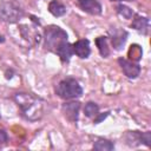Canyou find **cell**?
<instances>
[{
	"label": "cell",
	"mask_w": 151,
	"mask_h": 151,
	"mask_svg": "<svg viewBox=\"0 0 151 151\" xmlns=\"http://www.w3.org/2000/svg\"><path fill=\"white\" fill-rule=\"evenodd\" d=\"M73 48V53H76L79 58H87L90 55V42L87 39H81L78 40L77 42H74V45L72 46Z\"/></svg>",
	"instance_id": "7"
},
{
	"label": "cell",
	"mask_w": 151,
	"mask_h": 151,
	"mask_svg": "<svg viewBox=\"0 0 151 151\" xmlns=\"http://www.w3.org/2000/svg\"><path fill=\"white\" fill-rule=\"evenodd\" d=\"M118 63L123 70V72L125 73L126 77L129 78H136L139 76V72H140V67L134 64L133 61L131 60H127V59H124V58H119L118 59Z\"/></svg>",
	"instance_id": "5"
},
{
	"label": "cell",
	"mask_w": 151,
	"mask_h": 151,
	"mask_svg": "<svg viewBox=\"0 0 151 151\" xmlns=\"http://www.w3.org/2000/svg\"><path fill=\"white\" fill-rule=\"evenodd\" d=\"M98 111H99V106L96 103H92V101L87 103L84 107V113L87 117H96L98 114Z\"/></svg>",
	"instance_id": "15"
},
{
	"label": "cell",
	"mask_w": 151,
	"mask_h": 151,
	"mask_svg": "<svg viewBox=\"0 0 151 151\" xmlns=\"http://www.w3.org/2000/svg\"><path fill=\"white\" fill-rule=\"evenodd\" d=\"M113 147H114V146H113V144H112L111 142L104 140V139L97 140V142L94 143V145H93V149H94V150H99V151H110V150H112Z\"/></svg>",
	"instance_id": "14"
},
{
	"label": "cell",
	"mask_w": 151,
	"mask_h": 151,
	"mask_svg": "<svg viewBox=\"0 0 151 151\" xmlns=\"http://www.w3.org/2000/svg\"><path fill=\"white\" fill-rule=\"evenodd\" d=\"M67 41V34L64 29L58 26H50L45 31V47L50 51L55 52L57 48Z\"/></svg>",
	"instance_id": "3"
},
{
	"label": "cell",
	"mask_w": 151,
	"mask_h": 151,
	"mask_svg": "<svg viewBox=\"0 0 151 151\" xmlns=\"http://www.w3.org/2000/svg\"><path fill=\"white\" fill-rule=\"evenodd\" d=\"M48 11H50L54 17H61V15L65 14L66 7H65L61 2H59V1H57V0H53V1H51L50 5H48Z\"/></svg>",
	"instance_id": "10"
},
{
	"label": "cell",
	"mask_w": 151,
	"mask_h": 151,
	"mask_svg": "<svg viewBox=\"0 0 151 151\" xmlns=\"http://www.w3.org/2000/svg\"><path fill=\"white\" fill-rule=\"evenodd\" d=\"M80 8L90 14H100L101 6L97 0H78Z\"/></svg>",
	"instance_id": "8"
},
{
	"label": "cell",
	"mask_w": 151,
	"mask_h": 151,
	"mask_svg": "<svg viewBox=\"0 0 151 151\" xmlns=\"http://www.w3.org/2000/svg\"><path fill=\"white\" fill-rule=\"evenodd\" d=\"M147 25H149L147 19L144 18V17H139V15H137V17L134 18L133 22H132V27H133L134 29L139 31V32H143V33L146 32Z\"/></svg>",
	"instance_id": "13"
},
{
	"label": "cell",
	"mask_w": 151,
	"mask_h": 151,
	"mask_svg": "<svg viewBox=\"0 0 151 151\" xmlns=\"http://www.w3.org/2000/svg\"><path fill=\"white\" fill-rule=\"evenodd\" d=\"M112 1H119V0H112Z\"/></svg>",
	"instance_id": "21"
},
{
	"label": "cell",
	"mask_w": 151,
	"mask_h": 151,
	"mask_svg": "<svg viewBox=\"0 0 151 151\" xmlns=\"http://www.w3.org/2000/svg\"><path fill=\"white\" fill-rule=\"evenodd\" d=\"M55 53L60 57V59H61L63 61H68L70 58H71V55H72V53H73V48H72V46H71L67 41H65V42H63V44L57 48Z\"/></svg>",
	"instance_id": "9"
},
{
	"label": "cell",
	"mask_w": 151,
	"mask_h": 151,
	"mask_svg": "<svg viewBox=\"0 0 151 151\" xmlns=\"http://www.w3.org/2000/svg\"><path fill=\"white\" fill-rule=\"evenodd\" d=\"M55 92L63 99H73V98H78L81 96L83 88L76 79L66 78L57 85Z\"/></svg>",
	"instance_id": "2"
},
{
	"label": "cell",
	"mask_w": 151,
	"mask_h": 151,
	"mask_svg": "<svg viewBox=\"0 0 151 151\" xmlns=\"http://www.w3.org/2000/svg\"><path fill=\"white\" fill-rule=\"evenodd\" d=\"M129 57H131L132 60H139L142 57V48L138 45H132L129 51Z\"/></svg>",
	"instance_id": "17"
},
{
	"label": "cell",
	"mask_w": 151,
	"mask_h": 151,
	"mask_svg": "<svg viewBox=\"0 0 151 151\" xmlns=\"http://www.w3.org/2000/svg\"><path fill=\"white\" fill-rule=\"evenodd\" d=\"M7 140V134L4 130H0V144L1 143H5Z\"/></svg>",
	"instance_id": "18"
},
{
	"label": "cell",
	"mask_w": 151,
	"mask_h": 151,
	"mask_svg": "<svg viewBox=\"0 0 151 151\" xmlns=\"http://www.w3.org/2000/svg\"><path fill=\"white\" fill-rule=\"evenodd\" d=\"M126 37H127V33L125 31H116L112 35V45L114 46V48L119 50L125 44Z\"/></svg>",
	"instance_id": "11"
},
{
	"label": "cell",
	"mask_w": 151,
	"mask_h": 151,
	"mask_svg": "<svg viewBox=\"0 0 151 151\" xmlns=\"http://www.w3.org/2000/svg\"><path fill=\"white\" fill-rule=\"evenodd\" d=\"M14 99L27 119L37 120L41 118L44 112V101L40 98L31 93H17Z\"/></svg>",
	"instance_id": "1"
},
{
	"label": "cell",
	"mask_w": 151,
	"mask_h": 151,
	"mask_svg": "<svg viewBox=\"0 0 151 151\" xmlns=\"http://www.w3.org/2000/svg\"><path fill=\"white\" fill-rule=\"evenodd\" d=\"M79 103L78 101H71L66 103L63 106V112L64 116L70 120V122H76L78 119V112H79Z\"/></svg>",
	"instance_id": "6"
},
{
	"label": "cell",
	"mask_w": 151,
	"mask_h": 151,
	"mask_svg": "<svg viewBox=\"0 0 151 151\" xmlns=\"http://www.w3.org/2000/svg\"><path fill=\"white\" fill-rule=\"evenodd\" d=\"M0 14H1V18L5 21L14 22L22 15V12H21L20 7L17 4L12 2V1H6L1 5Z\"/></svg>",
	"instance_id": "4"
},
{
	"label": "cell",
	"mask_w": 151,
	"mask_h": 151,
	"mask_svg": "<svg viewBox=\"0 0 151 151\" xmlns=\"http://www.w3.org/2000/svg\"><path fill=\"white\" fill-rule=\"evenodd\" d=\"M4 41H5V38L2 35H0V42H4Z\"/></svg>",
	"instance_id": "20"
},
{
	"label": "cell",
	"mask_w": 151,
	"mask_h": 151,
	"mask_svg": "<svg viewBox=\"0 0 151 151\" xmlns=\"http://www.w3.org/2000/svg\"><path fill=\"white\" fill-rule=\"evenodd\" d=\"M117 12L120 17L125 18V19H131L132 15H133V12L131 8H129L127 6H124V5H119L117 7Z\"/></svg>",
	"instance_id": "16"
},
{
	"label": "cell",
	"mask_w": 151,
	"mask_h": 151,
	"mask_svg": "<svg viewBox=\"0 0 151 151\" xmlns=\"http://www.w3.org/2000/svg\"><path fill=\"white\" fill-rule=\"evenodd\" d=\"M96 45L99 50V53L101 57L106 58L109 54H110V50H109V46H107V40L105 37H99L96 39Z\"/></svg>",
	"instance_id": "12"
},
{
	"label": "cell",
	"mask_w": 151,
	"mask_h": 151,
	"mask_svg": "<svg viewBox=\"0 0 151 151\" xmlns=\"http://www.w3.org/2000/svg\"><path fill=\"white\" fill-rule=\"evenodd\" d=\"M106 116H107V112H106L105 114H101V116H99L97 119H94V123H99V122H100V120H103V119H104Z\"/></svg>",
	"instance_id": "19"
}]
</instances>
